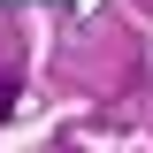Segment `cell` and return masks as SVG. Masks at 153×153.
Masks as SVG:
<instances>
[{
  "label": "cell",
  "mask_w": 153,
  "mask_h": 153,
  "mask_svg": "<svg viewBox=\"0 0 153 153\" xmlns=\"http://www.w3.org/2000/svg\"><path fill=\"white\" fill-rule=\"evenodd\" d=\"M8 107H16V76L0 69V123H8Z\"/></svg>",
  "instance_id": "1"
}]
</instances>
